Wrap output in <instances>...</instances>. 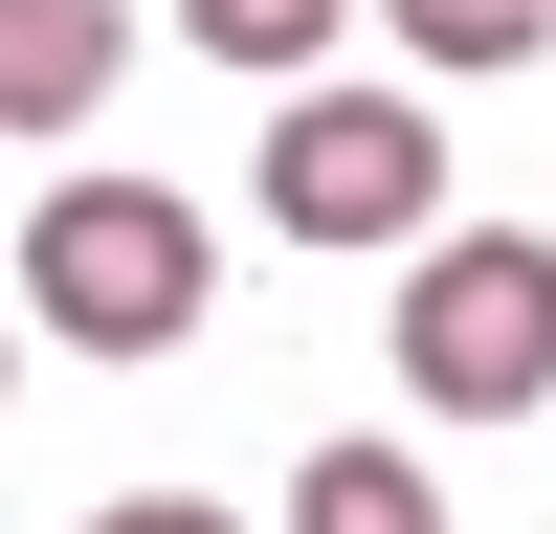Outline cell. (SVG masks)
<instances>
[{
    "label": "cell",
    "instance_id": "obj_1",
    "mask_svg": "<svg viewBox=\"0 0 556 534\" xmlns=\"http://www.w3.org/2000/svg\"><path fill=\"white\" fill-rule=\"evenodd\" d=\"M23 312L67 356H178L223 312V267H201V201H156V178H67V201L23 223Z\"/></svg>",
    "mask_w": 556,
    "mask_h": 534
},
{
    "label": "cell",
    "instance_id": "obj_2",
    "mask_svg": "<svg viewBox=\"0 0 556 534\" xmlns=\"http://www.w3.org/2000/svg\"><path fill=\"white\" fill-rule=\"evenodd\" d=\"M401 400L424 423H534L556 400V245L534 223H468V245L401 267Z\"/></svg>",
    "mask_w": 556,
    "mask_h": 534
},
{
    "label": "cell",
    "instance_id": "obj_3",
    "mask_svg": "<svg viewBox=\"0 0 556 534\" xmlns=\"http://www.w3.org/2000/svg\"><path fill=\"white\" fill-rule=\"evenodd\" d=\"M267 223L290 245H445V112L424 89H290L267 112Z\"/></svg>",
    "mask_w": 556,
    "mask_h": 534
},
{
    "label": "cell",
    "instance_id": "obj_4",
    "mask_svg": "<svg viewBox=\"0 0 556 534\" xmlns=\"http://www.w3.org/2000/svg\"><path fill=\"white\" fill-rule=\"evenodd\" d=\"M112 67H134V23H112V0H0V134H67Z\"/></svg>",
    "mask_w": 556,
    "mask_h": 534
},
{
    "label": "cell",
    "instance_id": "obj_5",
    "mask_svg": "<svg viewBox=\"0 0 556 534\" xmlns=\"http://www.w3.org/2000/svg\"><path fill=\"white\" fill-rule=\"evenodd\" d=\"M334 23H356V0H178V44L245 67V89H334Z\"/></svg>",
    "mask_w": 556,
    "mask_h": 534
},
{
    "label": "cell",
    "instance_id": "obj_6",
    "mask_svg": "<svg viewBox=\"0 0 556 534\" xmlns=\"http://www.w3.org/2000/svg\"><path fill=\"white\" fill-rule=\"evenodd\" d=\"M379 23H401V67H424V89H513L534 44H556V0H379Z\"/></svg>",
    "mask_w": 556,
    "mask_h": 534
},
{
    "label": "cell",
    "instance_id": "obj_7",
    "mask_svg": "<svg viewBox=\"0 0 556 534\" xmlns=\"http://www.w3.org/2000/svg\"><path fill=\"white\" fill-rule=\"evenodd\" d=\"M290 534H445V490H424V445H312Z\"/></svg>",
    "mask_w": 556,
    "mask_h": 534
},
{
    "label": "cell",
    "instance_id": "obj_8",
    "mask_svg": "<svg viewBox=\"0 0 556 534\" xmlns=\"http://www.w3.org/2000/svg\"><path fill=\"white\" fill-rule=\"evenodd\" d=\"M89 534H245V512H201V490H112Z\"/></svg>",
    "mask_w": 556,
    "mask_h": 534
},
{
    "label": "cell",
    "instance_id": "obj_9",
    "mask_svg": "<svg viewBox=\"0 0 556 534\" xmlns=\"http://www.w3.org/2000/svg\"><path fill=\"white\" fill-rule=\"evenodd\" d=\"M0 379H23V334H0Z\"/></svg>",
    "mask_w": 556,
    "mask_h": 534
}]
</instances>
